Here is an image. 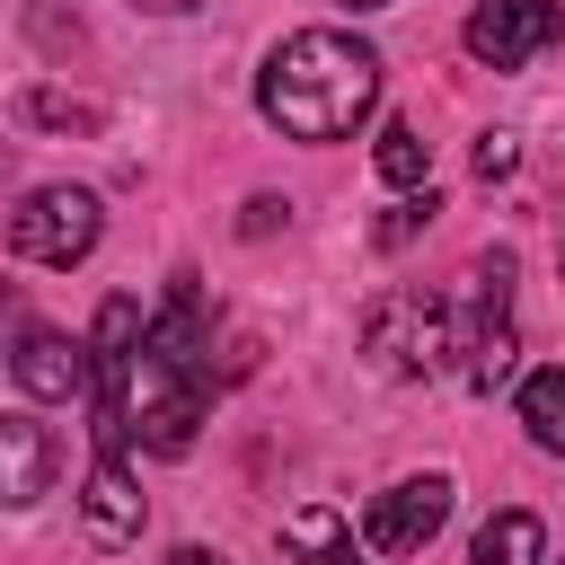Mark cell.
<instances>
[{
	"instance_id": "1",
	"label": "cell",
	"mask_w": 565,
	"mask_h": 565,
	"mask_svg": "<svg viewBox=\"0 0 565 565\" xmlns=\"http://www.w3.org/2000/svg\"><path fill=\"white\" fill-rule=\"evenodd\" d=\"M88 371H97V415L141 441L150 459H185L194 450V424H203V380L177 371L150 335H141V300H106L97 309V335H88Z\"/></svg>"
},
{
	"instance_id": "2",
	"label": "cell",
	"mask_w": 565,
	"mask_h": 565,
	"mask_svg": "<svg viewBox=\"0 0 565 565\" xmlns=\"http://www.w3.org/2000/svg\"><path fill=\"white\" fill-rule=\"evenodd\" d=\"M380 106V53L353 26H300L256 71V115L282 141H344Z\"/></svg>"
},
{
	"instance_id": "3",
	"label": "cell",
	"mask_w": 565,
	"mask_h": 565,
	"mask_svg": "<svg viewBox=\"0 0 565 565\" xmlns=\"http://www.w3.org/2000/svg\"><path fill=\"white\" fill-rule=\"evenodd\" d=\"M441 309H450V353H459V380H468V388L512 380V353H521V344H512V256H503V247L468 256Z\"/></svg>"
},
{
	"instance_id": "4",
	"label": "cell",
	"mask_w": 565,
	"mask_h": 565,
	"mask_svg": "<svg viewBox=\"0 0 565 565\" xmlns=\"http://www.w3.org/2000/svg\"><path fill=\"white\" fill-rule=\"evenodd\" d=\"M362 353L388 380H433V371H450V309L424 291H380L362 309Z\"/></svg>"
},
{
	"instance_id": "5",
	"label": "cell",
	"mask_w": 565,
	"mask_h": 565,
	"mask_svg": "<svg viewBox=\"0 0 565 565\" xmlns=\"http://www.w3.org/2000/svg\"><path fill=\"white\" fill-rule=\"evenodd\" d=\"M97 238H106V203H97L88 185H26L18 212H9V247H18L26 265H62V274H71Z\"/></svg>"
},
{
	"instance_id": "6",
	"label": "cell",
	"mask_w": 565,
	"mask_h": 565,
	"mask_svg": "<svg viewBox=\"0 0 565 565\" xmlns=\"http://www.w3.org/2000/svg\"><path fill=\"white\" fill-rule=\"evenodd\" d=\"M441 521H450V477H441V468H424V477H397V486H380V494H371L362 539H371L380 556H415V547H433V539H441Z\"/></svg>"
},
{
	"instance_id": "7",
	"label": "cell",
	"mask_w": 565,
	"mask_h": 565,
	"mask_svg": "<svg viewBox=\"0 0 565 565\" xmlns=\"http://www.w3.org/2000/svg\"><path fill=\"white\" fill-rule=\"evenodd\" d=\"M79 521L97 547H132L141 539V486L124 468V433L97 415V459H88V486H79Z\"/></svg>"
},
{
	"instance_id": "8",
	"label": "cell",
	"mask_w": 565,
	"mask_h": 565,
	"mask_svg": "<svg viewBox=\"0 0 565 565\" xmlns=\"http://www.w3.org/2000/svg\"><path fill=\"white\" fill-rule=\"evenodd\" d=\"M556 0H477L468 9V53L486 62V71H521V62H539L547 44H556Z\"/></svg>"
},
{
	"instance_id": "9",
	"label": "cell",
	"mask_w": 565,
	"mask_h": 565,
	"mask_svg": "<svg viewBox=\"0 0 565 565\" xmlns=\"http://www.w3.org/2000/svg\"><path fill=\"white\" fill-rule=\"evenodd\" d=\"M53 468H62L53 424H35L26 406H9V415H0V512L44 503V494H53Z\"/></svg>"
},
{
	"instance_id": "10",
	"label": "cell",
	"mask_w": 565,
	"mask_h": 565,
	"mask_svg": "<svg viewBox=\"0 0 565 565\" xmlns=\"http://www.w3.org/2000/svg\"><path fill=\"white\" fill-rule=\"evenodd\" d=\"M9 371H18V388H26V397L71 406V397L88 388V344H79V335H62V327H26V335H18V353H9Z\"/></svg>"
},
{
	"instance_id": "11",
	"label": "cell",
	"mask_w": 565,
	"mask_h": 565,
	"mask_svg": "<svg viewBox=\"0 0 565 565\" xmlns=\"http://www.w3.org/2000/svg\"><path fill=\"white\" fill-rule=\"evenodd\" d=\"M468 565H547V521L539 512H494L468 539Z\"/></svg>"
},
{
	"instance_id": "12",
	"label": "cell",
	"mask_w": 565,
	"mask_h": 565,
	"mask_svg": "<svg viewBox=\"0 0 565 565\" xmlns=\"http://www.w3.org/2000/svg\"><path fill=\"white\" fill-rule=\"evenodd\" d=\"M512 406H521V433H530V441H539L547 459H565V362H547V371H530Z\"/></svg>"
},
{
	"instance_id": "13",
	"label": "cell",
	"mask_w": 565,
	"mask_h": 565,
	"mask_svg": "<svg viewBox=\"0 0 565 565\" xmlns=\"http://www.w3.org/2000/svg\"><path fill=\"white\" fill-rule=\"evenodd\" d=\"M282 547H291L300 565H353V530H344V512H327V503H300V512L282 521Z\"/></svg>"
},
{
	"instance_id": "14",
	"label": "cell",
	"mask_w": 565,
	"mask_h": 565,
	"mask_svg": "<svg viewBox=\"0 0 565 565\" xmlns=\"http://www.w3.org/2000/svg\"><path fill=\"white\" fill-rule=\"evenodd\" d=\"M371 159H380V177H388L397 194H415V185H424V168H433V141H424L406 115H388V124H380V141H371Z\"/></svg>"
},
{
	"instance_id": "15",
	"label": "cell",
	"mask_w": 565,
	"mask_h": 565,
	"mask_svg": "<svg viewBox=\"0 0 565 565\" xmlns=\"http://www.w3.org/2000/svg\"><path fill=\"white\" fill-rule=\"evenodd\" d=\"M18 115L44 124V132H97V106H88V97H62V88H26Z\"/></svg>"
},
{
	"instance_id": "16",
	"label": "cell",
	"mask_w": 565,
	"mask_h": 565,
	"mask_svg": "<svg viewBox=\"0 0 565 565\" xmlns=\"http://www.w3.org/2000/svg\"><path fill=\"white\" fill-rule=\"evenodd\" d=\"M433 212H441V203H433V185H415V194H406V203H397V212L380 221V247H406V238H415V230H424Z\"/></svg>"
},
{
	"instance_id": "17",
	"label": "cell",
	"mask_w": 565,
	"mask_h": 565,
	"mask_svg": "<svg viewBox=\"0 0 565 565\" xmlns=\"http://www.w3.org/2000/svg\"><path fill=\"white\" fill-rule=\"evenodd\" d=\"M512 168H521V141H512V132H477V177L494 185V177H512Z\"/></svg>"
},
{
	"instance_id": "18",
	"label": "cell",
	"mask_w": 565,
	"mask_h": 565,
	"mask_svg": "<svg viewBox=\"0 0 565 565\" xmlns=\"http://www.w3.org/2000/svg\"><path fill=\"white\" fill-rule=\"evenodd\" d=\"M282 221H291V203H282V194H256V203L238 212V238H274Z\"/></svg>"
},
{
	"instance_id": "19",
	"label": "cell",
	"mask_w": 565,
	"mask_h": 565,
	"mask_svg": "<svg viewBox=\"0 0 565 565\" xmlns=\"http://www.w3.org/2000/svg\"><path fill=\"white\" fill-rule=\"evenodd\" d=\"M168 565H230V556H212V547H168Z\"/></svg>"
},
{
	"instance_id": "20",
	"label": "cell",
	"mask_w": 565,
	"mask_h": 565,
	"mask_svg": "<svg viewBox=\"0 0 565 565\" xmlns=\"http://www.w3.org/2000/svg\"><path fill=\"white\" fill-rule=\"evenodd\" d=\"M132 9H150V18H185V9H203V0H132Z\"/></svg>"
},
{
	"instance_id": "21",
	"label": "cell",
	"mask_w": 565,
	"mask_h": 565,
	"mask_svg": "<svg viewBox=\"0 0 565 565\" xmlns=\"http://www.w3.org/2000/svg\"><path fill=\"white\" fill-rule=\"evenodd\" d=\"M344 9H388V0H344Z\"/></svg>"
}]
</instances>
